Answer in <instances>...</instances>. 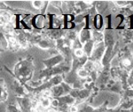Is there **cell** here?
I'll use <instances>...</instances> for the list:
<instances>
[{"mask_svg":"<svg viewBox=\"0 0 133 112\" xmlns=\"http://www.w3.org/2000/svg\"><path fill=\"white\" fill-rule=\"evenodd\" d=\"M93 27H96V29H100L103 26V18L100 14H97L93 18Z\"/></svg>","mask_w":133,"mask_h":112,"instance_id":"cell-5","label":"cell"},{"mask_svg":"<svg viewBox=\"0 0 133 112\" xmlns=\"http://www.w3.org/2000/svg\"><path fill=\"white\" fill-rule=\"evenodd\" d=\"M77 75L80 77L81 79H87L89 75V72L87 70H85L84 68H79L77 71Z\"/></svg>","mask_w":133,"mask_h":112,"instance_id":"cell-6","label":"cell"},{"mask_svg":"<svg viewBox=\"0 0 133 112\" xmlns=\"http://www.w3.org/2000/svg\"><path fill=\"white\" fill-rule=\"evenodd\" d=\"M90 94L89 89H82L80 90V94H79V98L80 99H84L87 98Z\"/></svg>","mask_w":133,"mask_h":112,"instance_id":"cell-10","label":"cell"},{"mask_svg":"<svg viewBox=\"0 0 133 112\" xmlns=\"http://www.w3.org/2000/svg\"><path fill=\"white\" fill-rule=\"evenodd\" d=\"M64 60V57L61 55H58L56 57H53L51 58L44 61V64H46L47 67H52V66L56 65V64H59L61 62H62Z\"/></svg>","mask_w":133,"mask_h":112,"instance_id":"cell-2","label":"cell"},{"mask_svg":"<svg viewBox=\"0 0 133 112\" xmlns=\"http://www.w3.org/2000/svg\"><path fill=\"white\" fill-rule=\"evenodd\" d=\"M38 46L42 49H49L51 47V42L48 40H41L38 42Z\"/></svg>","mask_w":133,"mask_h":112,"instance_id":"cell-8","label":"cell"},{"mask_svg":"<svg viewBox=\"0 0 133 112\" xmlns=\"http://www.w3.org/2000/svg\"><path fill=\"white\" fill-rule=\"evenodd\" d=\"M43 3H44L43 1H33L32 2V5L36 9H41L43 7Z\"/></svg>","mask_w":133,"mask_h":112,"instance_id":"cell-11","label":"cell"},{"mask_svg":"<svg viewBox=\"0 0 133 112\" xmlns=\"http://www.w3.org/2000/svg\"><path fill=\"white\" fill-rule=\"evenodd\" d=\"M130 64L131 63H130V60L129 58H125L122 61V64H123V67H129L130 65Z\"/></svg>","mask_w":133,"mask_h":112,"instance_id":"cell-12","label":"cell"},{"mask_svg":"<svg viewBox=\"0 0 133 112\" xmlns=\"http://www.w3.org/2000/svg\"><path fill=\"white\" fill-rule=\"evenodd\" d=\"M46 112H58V111L54 109V108H49Z\"/></svg>","mask_w":133,"mask_h":112,"instance_id":"cell-15","label":"cell"},{"mask_svg":"<svg viewBox=\"0 0 133 112\" xmlns=\"http://www.w3.org/2000/svg\"><path fill=\"white\" fill-rule=\"evenodd\" d=\"M91 36H92V34H91V31L87 28H84L80 32L78 38L83 44H85L87 42L91 40Z\"/></svg>","mask_w":133,"mask_h":112,"instance_id":"cell-1","label":"cell"},{"mask_svg":"<svg viewBox=\"0 0 133 112\" xmlns=\"http://www.w3.org/2000/svg\"><path fill=\"white\" fill-rule=\"evenodd\" d=\"M74 55L76 56L77 58H82V57H84V51H83V49H74Z\"/></svg>","mask_w":133,"mask_h":112,"instance_id":"cell-9","label":"cell"},{"mask_svg":"<svg viewBox=\"0 0 133 112\" xmlns=\"http://www.w3.org/2000/svg\"><path fill=\"white\" fill-rule=\"evenodd\" d=\"M94 46H95V43L92 40L87 42L85 44H83V51L86 54V56H91L92 52H93L94 49Z\"/></svg>","mask_w":133,"mask_h":112,"instance_id":"cell-4","label":"cell"},{"mask_svg":"<svg viewBox=\"0 0 133 112\" xmlns=\"http://www.w3.org/2000/svg\"><path fill=\"white\" fill-rule=\"evenodd\" d=\"M79 109H78V107L77 106H75V105H73L69 108V112H78Z\"/></svg>","mask_w":133,"mask_h":112,"instance_id":"cell-13","label":"cell"},{"mask_svg":"<svg viewBox=\"0 0 133 112\" xmlns=\"http://www.w3.org/2000/svg\"><path fill=\"white\" fill-rule=\"evenodd\" d=\"M40 104H41L44 109H47V108L49 109L50 105H51V101L50 100V98L42 97L41 100H40Z\"/></svg>","mask_w":133,"mask_h":112,"instance_id":"cell-7","label":"cell"},{"mask_svg":"<svg viewBox=\"0 0 133 112\" xmlns=\"http://www.w3.org/2000/svg\"><path fill=\"white\" fill-rule=\"evenodd\" d=\"M115 4L118 5L119 6H125L128 4V2L127 1H116L115 2Z\"/></svg>","mask_w":133,"mask_h":112,"instance_id":"cell-14","label":"cell"},{"mask_svg":"<svg viewBox=\"0 0 133 112\" xmlns=\"http://www.w3.org/2000/svg\"><path fill=\"white\" fill-rule=\"evenodd\" d=\"M51 94H52L54 97H61L63 94H65L66 93L64 91V88L62 87V86H54L51 89Z\"/></svg>","mask_w":133,"mask_h":112,"instance_id":"cell-3","label":"cell"},{"mask_svg":"<svg viewBox=\"0 0 133 112\" xmlns=\"http://www.w3.org/2000/svg\"><path fill=\"white\" fill-rule=\"evenodd\" d=\"M130 78L133 79V69L131 70V72H130Z\"/></svg>","mask_w":133,"mask_h":112,"instance_id":"cell-16","label":"cell"}]
</instances>
